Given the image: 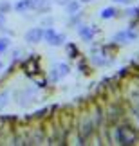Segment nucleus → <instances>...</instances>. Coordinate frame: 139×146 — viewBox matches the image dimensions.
Returning <instances> with one entry per match:
<instances>
[{
  "instance_id": "1",
  "label": "nucleus",
  "mask_w": 139,
  "mask_h": 146,
  "mask_svg": "<svg viewBox=\"0 0 139 146\" xmlns=\"http://www.w3.org/2000/svg\"><path fill=\"white\" fill-rule=\"evenodd\" d=\"M116 141L119 144H136L137 135L134 132H130L128 126H121V128L116 130Z\"/></svg>"
},
{
  "instance_id": "2",
  "label": "nucleus",
  "mask_w": 139,
  "mask_h": 146,
  "mask_svg": "<svg viewBox=\"0 0 139 146\" xmlns=\"http://www.w3.org/2000/svg\"><path fill=\"white\" fill-rule=\"evenodd\" d=\"M70 72V69H69V65L67 63H54L53 65V69H51V72H49V81H53V83H56V81H60L63 76H67Z\"/></svg>"
},
{
  "instance_id": "3",
  "label": "nucleus",
  "mask_w": 139,
  "mask_h": 146,
  "mask_svg": "<svg viewBox=\"0 0 139 146\" xmlns=\"http://www.w3.org/2000/svg\"><path fill=\"white\" fill-rule=\"evenodd\" d=\"M43 40V27H31L25 33V42L27 43H40Z\"/></svg>"
},
{
  "instance_id": "4",
  "label": "nucleus",
  "mask_w": 139,
  "mask_h": 146,
  "mask_svg": "<svg viewBox=\"0 0 139 146\" xmlns=\"http://www.w3.org/2000/svg\"><path fill=\"white\" fill-rule=\"evenodd\" d=\"M35 98H36V88H33V87L24 88V90H22V94L18 96V103H20L22 106H27Z\"/></svg>"
},
{
  "instance_id": "5",
  "label": "nucleus",
  "mask_w": 139,
  "mask_h": 146,
  "mask_svg": "<svg viewBox=\"0 0 139 146\" xmlns=\"http://www.w3.org/2000/svg\"><path fill=\"white\" fill-rule=\"evenodd\" d=\"M78 35L81 36L83 42H92L94 35H96V27H88V25H78Z\"/></svg>"
},
{
  "instance_id": "6",
  "label": "nucleus",
  "mask_w": 139,
  "mask_h": 146,
  "mask_svg": "<svg viewBox=\"0 0 139 146\" xmlns=\"http://www.w3.org/2000/svg\"><path fill=\"white\" fill-rule=\"evenodd\" d=\"M137 38V33L134 31H121L118 33V35L114 36V42H118V43H130V42H134Z\"/></svg>"
},
{
  "instance_id": "7",
  "label": "nucleus",
  "mask_w": 139,
  "mask_h": 146,
  "mask_svg": "<svg viewBox=\"0 0 139 146\" xmlns=\"http://www.w3.org/2000/svg\"><path fill=\"white\" fill-rule=\"evenodd\" d=\"M31 9L38 13H47L51 9V0H31Z\"/></svg>"
},
{
  "instance_id": "8",
  "label": "nucleus",
  "mask_w": 139,
  "mask_h": 146,
  "mask_svg": "<svg viewBox=\"0 0 139 146\" xmlns=\"http://www.w3.org/2000/svg\"><path fill=\"white\" fill-rule=\"evenodd\" d=\"M65 40H67V36H65L63 33H56V35H54L47 43H49L51 47H62L63 43H65Z\"/></svg>"
},
{
  "instance_id": "9",
  "label": "nucleus",
  "mask_w": 139,
  "mask_h": 146,
  "mask_svg": "<svg viewBox=\"0 0 139 146\" xmlns=\"http://www.w3.org/2000/svg\"><path fill=\"white\" fill-rule=\"evenodd\" d=\"M13 9L16 13H25V11L31 9V0H18V2L13 5Z\"/></svg>"
},
{
  "instance_id": "10",
  "label": "nucleus",
  "mask_w": 139,
  "mask_h": 146,
  "mask_svg": "<svg viewBox=\"0 0 139 146\" xmlns=\"http://www.w3.org/2000/svg\"><path fill=\"white\" fill-rule=\"evenodd\" d=\"M80 4H81V2H78V0H70V2L65 5V11H67V15L72 16V15L80 13Z\"/></svg>"
},
{
  "instance_id": "11",
  "label": "nucleus",
  "mask_w": 139,
  "mask_h": 146,
  "mask_svg": "<svg viewBox=\"0 0 139 146\" xmlns=\"http://www.w3.org/2000/svg\"><path fill=\"white\" fill-rule=\"evenodd\" d=\"M9 98H11V92H9V90L0 92V110H4L5 106L9 105Z\"/></svg>"
},
{
  "instance_id": "12",
  "label": "nucleus",
  "mask_w": 139,
  "mask_h": 146,
  "mask_svg": "<svg viewBox=\"0 0 139 146\" xmlns=\"http://www.w3.org/2000/svg\"><path fill=\"white\" fill-rule=\"evenodd\" d=\"M114 16H116V9H114V7H105V9L101 11V18H103V20L114 18Z\"/></svg>"
},
{
  "instance_id": "13",
  "label": "nucleus",
  "mask_w": 139,
  "mask_h": 146,
  "mask_svg": "<svg viewBox=\"0 0 139 146\" xmlns=\"http://www.w3.org/2000/svg\"><path fill=\"white\" fill-rule=\"evenodd\" d=\"M9 38H5V36H0V56H2L5 50H7V47H9Z\"/></svg>"
},
{
  "instance_id": "14",
  "label": "nucleus",
  "mask_w": 139,
  "mask_h": 146,
  "mask_svg": "<svg viewBox=\"0 0 139 146\" xmlns=\"http://www.w3.org/2000/svg\"><path fill=\"white\" fill-rule=\"evenodd\" d=\"M92 63L94 65H98V67H101V65H105V63H108L105 58H101V54H94L92 56Z\"/></svg>"
},
{
  "instance_id": "15",
  "label": "nucleus",
  "mask_w": 139,
  "mask_h": 146,
  "mask_svg": "<svg viewBox=\"0 0 139 146\" xmlns=\"http://www.w3.org/2000/svg\"><path fill=\"white\" fill-rule=\"evenodd\" d=\"M11 7H13V5H11L7 0H0V13H4V15H5V13H9Z\"/></svg>"
},
{
  "instance_id": "16",
  "label": "nucleus",
  "mask_w": 139,
  "mask_h": 146,
  "mask_svg": "<svg viewBox=\"0 0 139 146\" xmlns=\"http://www.w3.org/2000/svg\"><path fill=\"white\" fill-rule=\"evenodd\" d=\"M67 50H69V54H70V58H76V47L72 45V43H67Z\"/></svg>"
},
{
  "instance_id": "17",
  "label": "nucleus",
  "mask_w": 139,
  "mask_h": 146,
  "mask_svg": "<svg viewBox=\"0 0 139 146\" xmlns=\"http://www.w3.org/2000/svg\"><path fill=\"white\" fill-rule=\"evenodd\" d=\"M132 103H134V112H136V115L139 117V96H136L134 99H132Z\"/></svg>"
},
{
  "instance_id": "18",
  "label": "nucleus",
  "mask_w": 139,
  "mask_h": 146,
  "mask_svg": "<svg viewBox=\"0 0 139 146\" xmlns=\"http://www.w3.org/2000/svg\"><path fill=\"white\" fill-rule=\"evenodd\" d=\"M69 2H70V0H54V4H56V5H63V7H65Z\"/></svg>"
},
{
  "instance_id": "19",
  "label": "nucleus",
  "mask_w": 139,
  "mask_h": 146,
  "mask_svg": "<svg viewBox=\"0 0 139 146\" xmlns=\"http://www.w3.org/2000/svg\"><path fill=\"white\" fill-rule=\"evenodd\" d=\"M4 25H5V15H4V13H0V29H2Z\"/></svg>"
},
{
  "instance_id": "20",
  "label": "nucleus",
  "mask_w": 139,
  "mask_h": 146,
  "mask_svg": "<svg viewBox=\"0 0 139 146\" xmlns=\"http://www.w3.org/2000/svg\"><path fill=\"white\" fill-rule=\"evenodd\" d=\"M126 15H130V16L139 15V9H128V11H126Z\"/></svg>"
},
{
  "instance_id": "21",
  "label": "nucleus",
  "mask_w": 139,
  "mask_h": 146,
  "mask_svg": "<svg viewBox=\"0 0 139 146\" xmlns=\"http://www.w3.org/2000/svg\"><path fill=\"white\" fill-rule=\"evenodd\" d=\"M114 2H118V4H130L132 0H114Z\"/></svg>"
},
{
  "instance_id": "22",
  "label": "nucleus",
  "mask_w": 139,
  "mask_h": 146,
  "mask_svg": "<svg viewBox=\"0 0 139 146\" xmlns=\"http://www.w3.org/2000/svg\"><path fill=\"white\" fill-rule=\"evenodd\" d=\"M80 2H85L87 4V2H92V0H80Z\"/></svg>"
},
{
  "instance_id": "23",
  "label": "nucleus",
  "mask_w": 139,
  "mask_h": 146,
  "mask_svg": "<svg viewBox=\"0 0 139 146\" xmlns=\"http://www.w3.org/2000/svg\"><path fill=\"white\" fill-rule=\"evenodd\" d=\"M4 69V65H2V61H0V70H2Z\"/></svg>"
}]
</instances>
